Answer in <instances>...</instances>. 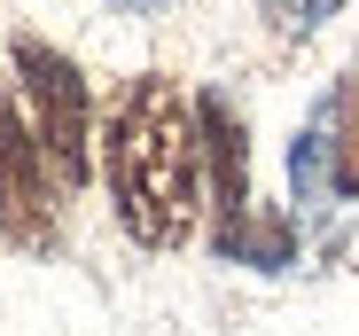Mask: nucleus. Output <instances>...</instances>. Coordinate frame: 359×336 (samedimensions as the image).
Wrapping results in <instances>:
<instances>
[{
    "instance_id": "obj_2",
    "label": "nucleus",
    "mask_w": 359,
    "mask_h": 336,
    "mask_svg": "<svg viewBox=\"0 0 359 336\" xmlns=\"http://www.w3.org/2000/svg\"><path fill=\"white\" fill-rule=\"evenodd\" d=\"M8 63H16L24 126H32V141L47 156L55 188H86V173H94V94H86V71L63 47H47L39 32L8 39Z\"/></svg>"
},
{
    "instance_id": "obj_6",
    "label": "nucleus",
    "mask_w": 359,
    "mask_h": 336,
    "mask_svg": "<svg viewBox=\"0 0 359 336\" xmlns=\"http://www.w3.org/2000/svg\"><path fill=\"white\" fill-rule=\"evenodd\" d=\"M336 8H344V0H258V16H266L273 39H313Z\"/></svg>"
},
{
    "instance_id": "obj_4",
    "label": "nucleus",
    "mask_w": 359,
    "mask_h": 336,
    "mask_svg": "<svg viewBox=\"0 0 359 336\" xmlns=\"http://www.w3.org/2000/svg\"><path fill=\"white\" fill-rule=\"evenodd\" d=\"M196 133H203V164H211V211H219L211 243H219L258 211L250 203V141H243V118H234L226 94H196Z\"/></svg>"
},
{
    "instance_id": "obj_3",
    "label": "nucleus",
    "mask_w": 359,
    "mask_h": 336,
    "mask_svg": "<svg viewBox=\"0 0 359 336\" xmlns=\"http://www.w3.org/2000/svg\"><path fill=\"white\" fill-rule=\"evenodd\" d=\"M55 173L24 126V109L0 94V243L16 250H55Z\"/></svg>"
},
{
    "instance_id": "obj_7",
    "label": "nucleus",
    "mask_w": 359,
    "mask_h": 336,
    "mask_svg": "<svg viewBox=\"0 0 359 336\" xmlns=\"http://www.w3.org/2000/svg\"><path fill=\"white\" fill-rule=\"evenodd\" d=\"M109 8H126V16H149V8H164V0H109Z\"/></svg>"
},
{
    "instance_id": "obj_1",
    "label": "nucleus",
    "mask_w": 359,
    "mask_h": 336,
    "mask_svg": "<svg viewBox=\"0 0 359 336\" xmlns=\"http://www.w3.org/2000/svg\"><path fill=\"white\" fill-rule=\"evenodd\" d=\"M102 180L117 203V227L141 250H180L203 219V133L196 102L164 71H141L117 86L102 118Z\"/></svg>"
},
{
    "instance_id": "obj_5",
    "label": "nucleus",
    "mask_w": 359,
    "mask_h": 336,
    "mask_svg": "<svg viewBox=\"0 0 359 336\" xmlns=\"http://www.w3.org/2000/svg\"><path fill=\"white\" fill-rule=\"evenodd\" d=\"M305 133L320 141L328 196H336V203H351V196H359V71H344V79L320 94V109L305 118Z\"/></svg>"
}]
</instances>
